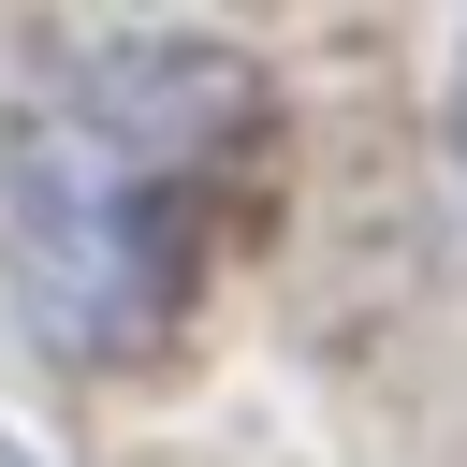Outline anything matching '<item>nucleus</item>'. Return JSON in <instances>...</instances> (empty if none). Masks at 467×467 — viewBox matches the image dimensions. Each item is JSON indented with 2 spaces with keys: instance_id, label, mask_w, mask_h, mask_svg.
<instances>
[{
  "instance_id": "f257e3e1",
  "label": "nucleus",
  "mask_w": 467,
  "mask_h": 467,
  "mask_svg": "<svg viewBox=\"0 0 467 467\" xmlns=\"http://www.w3.org/2000/svg\"><path fill=\"white\" fill-rule=\"evenodd\" d=\"M263 73L219 29H73L15 117V321L44 365H131L204 277Z\"/></svg>"
},
{
  "instance_id": "f03ea898",
  "label": "nucleus",
  "mask_w": 467,
  "mask_h": 467,
  "mask_svg": "<svg viewBox=\"0 0 467 467\" xmlns=\"http://www.w3.org/2000/svg\"><path fill=\"white\" fill-rule=\"evenodd\" d=\"M452 175H467V44H452Z\"/></svg>"
}]
</instances>
